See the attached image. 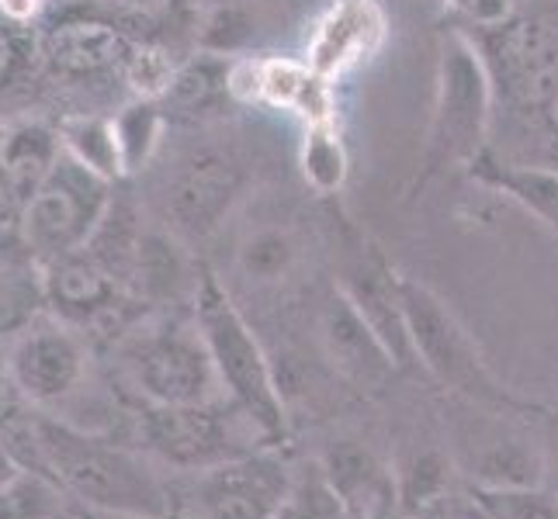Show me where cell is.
I'll return each instance as SVG.
<instances>
[{"instance_id":"1","label":"cell","mask_w":558,"mask_h":519,"mask_svg":"<svg viewBox=\"0 0 558 519\" xmlns=\"http://www.w3.org/2000/svg\"><path fill=\"white\" fill-rule=\"evenodd\" d=\"M38 444H43V471L52 474L73 498H81L90 512L149 519L174 516L167 485L136 450L49 416H38Z\"/></svg>"},{"instance_id":"2","label":"cell","mask_w":558,"mask_h":519,"mask_svg":"<svg viewBox=\"0 0 558 519\" xmlns=\"http://www.w3.org/2000/svg\"><path fill=\"white\" fill-rule=\"evenodd\" d=\"M191 312H195V322L205 336L229 401L264 433L267 444H284L288 412L281 381L254 325L240 312L233 292L211 271H202L195 298H191Z\"/></svg>"},{"instance_id":"3","label":"cell","mask_w":558,"mask_h":519,"mask_svg":"<svg viewBox=\"0 0 558 519\" xmlns=\"http://www.w3.org/2000/svg\"><path fill=\"white\" fill-rule=\"evenodd\" d=\"M402 309H407V330L413 343V357L440 388H448L469 409L517 416L534 412L527 398L513 395L489 368L486 354L478 350L472 333L448 309L445 298L434 295L427 284L402 277Z\"/></svg>"},{"instance_id":"4","label":"cell","mask_w":558,"mask_h":519,"mask_svg":"<svg viewBox=\"0 0 558 519\" xmlns=\"http://www.w3.org/2000/svg\"><path fill=\"white\" fill-rule=\"evenodd\" d=\"M493 70L483 46L465 32L445 35L437 52V87L420 181L454 166H472L486 152L493 119Z\"/></svg>"},{"instance_id":"5","label":"cell","mask_w":558,"mask_h":519,"mask_svg":"<svg viewBox=\"0 0 558 519\" xmlns=\"http://www.w3.org/2000/svg\"><path fill=\"white\" fill-rule=\"evenodd\" d=\"M122 368L146 406H211L226 398L195 319L167 316L132 333L122 346Z\"/></svg>"},{"instance_id":"6","label":"cell","mask_w":558,"mask_h":519,"mask_svg":"<svg viewBox=\"0 0 558 519\" xmlns=\"http://www.w3.org/2000/svg\"><path fill=\"white\" fill-rule=\"evenodd\" d=\"M114 198V184L90 173L73 157L52 163L46 181L35 187L25 208V246L28 254L46 263L73 249H84L98 233L105 211Z\"/></svg>"},{"instance_id":"7","label":"cell","mask_w":558,"mask_h":519,"mask_svg":"<svg viewBox=\"0 0 558 519\" xmlns=\"http://www.w3.org/2000/svg\"><path fill=\"white\" fill-rule=\"evenodd\" d=\"M87 378V350L63 319H32L8 346V381L38 409H60Z\"/></svg>"},{"instance_id":"8","label":"cell","mask_w":558,"mask_h":519,"mask_svg":"<svg viewBox=\"0 0 558 519\" xmlns=\"http://www.w3.org/2000/svg\"><path fill=\"white\" fill-rule=\"evenodd\" d=\"M250 177L240 157L219 146H202L174 166L163 190L167 225L174 236L205 239L229 219Z\"/></svg>"},{"instance_id":"9","label":"cell","mask_w":558,"mask_h":519,"mask_svg":"<svg viewBox=\"0 0 558 519\" xmlns=\"http://www.w3.org/2000/svg\"><path fill=\"white\" fill-rule=\"evenodd\" d=\"M292 465L281 454L260 447L195 471L191 506L198 519H275L292 492Z\"/></svg>"},{"instance_id":"10","label":"cell","mask_w":558,"mask_h":519,"mask_svg":"<svg viewBox=\"0 0 558 519\" xmlns=\"http://www.w3.org/2000/svg\"><path fill=\"white\" fill-rule=\"evenodd\" d=\"M236 419L246 416L222 412V401H211V406H146L143 436L163 465L195 474L222 465V460L260 450L257 444H246V436H240Z\"/></svg>"},{"instance_id":"11","label":"cell","mask_w":558,"mask_h":519,"mask_svg":"<svg viewBox=\"0 0 558 519\" xmlns=\"http://www.w3.org/2000/svg\"><path fill=\"white\" fill-rule=\"evenodd\" d=\"M337 287L378 333L385 350L399 363V371L413 368L416 357L407 330V309H402V274H396L392 263L364 236H351V243L343 246Z\"/></svg>"},{"instance_id":"12","label":"cell","mask_w":558,"mask_h":519,"mask_svg":"<svg viewBox=\"0 0 558 519\" xmlns=\"http://www.w3.org/2000/svg\"><path fill=\"white\" fill-rule=\"evenodd\" d=\"M236 101H260L288 111L305 125L333 122V84L319 76L305 60L288 55H260V60H233L229 76Z\"/></svg>"},{"instance_id":"13","label":"cell","mask_w":558,"mask_h":519,"mask_svg":"<svg viewBox=\"0 0 558 519\" xmlns=\"http://www.w3.org/2000/svg\"><path fill=\"white\" fill-rule=\"evenodd\" d=\"M389 35L378 0H330L305 38V63L337 84L340 76L372 63Z\"/></svg>"},{"instance_id":"14","label":"cell","mask_w":558,"mask_h":519,"mask_svg":"<svg viewBox=\"0 0 558 519\" xmlns=\"http://www.w3.org/2000/svg\"><path fill=\"white\" fill-rule=\"evenodd\" d=\"M316 330L323 343V357L330 360L337 378L354 384L357 392H378L399 371V363L385 350L378 333L364 322V316L354 309L351 298L340 287L323 301Z\"/></svg>"},{"instance_id":"15","label":"cell","mask_w":558,"mask_h":519,"mask_svg":"<svg viewBox=\"0 0 558 519\" xmlns=\"http://www.w3.org/2000/svg\"><path fill=\"white\" fill-rule=\"evenodd\" d=\"M323 478L330 482L348 519H399V478L385 457L368 444L340 440L319 457Z\"/></svg>"},{"instance_id":"16","label":"cell","mask_w":558,"mask_h":519,"mask_svg":"<svg viewBox=\"0 0 558 519\" xmlns=\"http://www.w3.org/2000/svg\"><path fill=\"white\" fill-rule=\"evenodd\" d=\"M43 292L46 305L56 319L66 325H94L101 319H111L122 309L125 287L114 281L105 267L90 257V249H73L56 260L43 263Z\"/></svg>"},{"instance_id":"17","label":"cell","mask_w":558,"mask_h":519,"mask_svg":"<svg viewBox=\"0 0 558 519\" xmlns=\"http://www.w3.org/2000/svg\"><path fill=\"white\" fill-rule=\"evenodd\" d=\"M489 32V52L496 55L493 76H504L513 101L542 108L558 81V35L537 22H507Z\"/></svg>"},{"instance_id":"18","label":"cell","mask_w":558,"mask_h":519,"mask_svg":"<svg viewBox=\"0 0 558 519\" xmlns=\"http://www.w3.org/2000/svg\"><path fill=\"white\" fill-rule=\"evenodd\" d=\"M136 42L108 22H56L43 38L46 63L63 76H98V73H122Z\"/></svg>"},{"instance_id":"19","label":"cell","mask_w":558,"mask_h":519,"mask_svg":"<svg viewBox=\"0 0 558 519\" xmlns=\"http://www.w3.org/2000/svg\"><path fill=\"white\" fill-rule=\"evenodd\" d=\"M458 471L472 489H542L545 454L517 433H478V444H458Z\"/></svg>"},{"instance_id":"20","label":"cell","mask_w":558,"mask_h":519,"mask_svg":"<svg viewBox=\"0 0 558 519\" xmlns=\"http://www.w3.org/2000/svg\"><path fill=\"white\" fill-rule=\"evenodd\" d=\"M469 173L493 190H499L513 205H521L527 215H534L545 228L558 236V170L537 163H499L489 152H483Z\"/></svg>"},{"instance_id":"21","label":"cell","mask_w":558,"mask_h":519,"mask_svg":"<svg viewBox=\"0 0 558 519\" xmlns=\"http://www.w3.org/2000/svg\"><path fill=\"white\" fill-rule=\"evenodd\" d=\"M195 287L198 277H191L178 236L167 233V228L146 225L136 257V274H132V295L146 305H167V301H181L184 292L195 295Z\"/></svg>"},{"instance_id":"22","label":"cell","mask_w":558,"mask_h":519,"mask_svg":"<svg viewBox=\"0 0 558 519\" xmlns=\"http://www.w3.org/2000/svg\"><path fill=\"white\" fill-rule=\"evenodd\" d=\"M302 260V239L284 222H260L236 246V274L250 287H281Z\"/></svg>"},{"instance_id":"23","label":"cell","mask_w":558,"mask_h":519,"mask_svg":"<svg viewBox=\"0 0 558 519\" xmlns=\"http://www.w3.org/2000/svg\"><path fill=\"white\" fill-rule=\"evenodd\" d=\"M60 157V128L46 122H14L4 132V143H0V166L8 170V177L25 198L35 195V187L46 181V173Z\"/></svg>"},{"instance_id":"24","label":"cell","mask_w":558,"mask_h":519,"mask_svg":"<svg viewBox=\"0 0 558 519\" xmlns=\"http://www.w3.org/2000/svg\"><path fill=\"white\" fill-rule=\"evenodd\" d=\"M60 143L63 152L73 157L81 166H87L98 177L119 184L125 177V163H122V149L119 136H114V122L111 114H66L60 122Z\"/></svg>"},{"instance_id":"25","label":"cell","mask_w":558,"mask_h":519,"mask_svg":"<svg viewBox=\"0 0 558 519\" xmlns=\"http://www.w3.org/2000/svg\"><path fill=\"white\" fill-rule=\"evenodd\" d=\"M229 76H233V60H229V55L202 52L195 60L174 66V76H170V87L163 98L178 111H191V114L216 111L222 101L233 98Z\"/></svg>"},{"instance_id":"26","label":"cell","mask_w":558,"mask_h":519,"mask_svg":"<svg viewBox=\"0 0 558 519\" xmlns=\"http://www.w3.org/2000/svg\"><path fill=\"white\" fill-rule=\"evenodd\" d=\"M43 292V263L28 249H0V333H17L38 312Z\"/></svg>"},{"instance_id":"27","label":"cell","mask_w":558,"mask_h":519,"mask_svg":"<svg viewBox=\"0 0 558 519\" xmlns=\"http://www.w3.org/2000/svg\"><path fill=\"white\" fill-rule=\"evenodd\" d=\"M111 122H114V136H119L125 177L146 170L149 160L157 157L167 128V111L160 108V98H132L111 114Z\"/></svg>"},{"instance_id":"28","label":"cell","mask_w":558,"mask_h":519,"mask_svg":"<svg viewBox=\"0 0 558 519\" xmlns=\"http://www.w3.org/2000/svg\"><path fill=\"white\" fill-rule=\"evenodd\" d=\"M299 166H302L305 184H310L316 195H337V190H343L351 173V157L333 122L305 125V136L299 146Z\"/></svg>"},{"instance_id":"29","label":"cell","mask_w":558,"mask_h":519,"mask_svg":"<svg viewBox=\"0 0 558 519\" xmlns=\"http://www.w3.org/2000/svg\"><path fill=\"white\" fill-rule=\"evenodd\" d=\"M458 465L448 454L427 450L413 457L410 465L396 468L399 478V509L402 516H416L420 509L434 506L437 498H445L448 492H454V478H458Z\"/></svg>"},{"instance_id":"30","label":"cell","mask_w":558,"mask_h":519,"mask_svg":"<svg viewBox=\"0 0 558 519\" xmlns=\"http://www.w3.org/2000/svg\"><path fill=\"white\" fill-rule=\"evenodd\" d=\"M275 519H348V512H343L330 482L323 478L319 460L313 468L295 471L292 492H288L284 506Z\"/></svg>"},{"instance_id":"31","label":"cell","mask_w":558,"mask_h":519,"mask_svg":"<svg viewBox=\"0 0 558 519\" xmlns=\"http://www.w3.org/2000/svg\"><path fill=\"white\" fill-rule=\"evenodd\" d=\"M0 519H60V492L43 474H17L0 485Z\"/></svg>"},{"instance_id":"32","label":"cell","mask_w":558,"mask_h":519,"mask_svg":"<svg viewBox=\"0 0 558 519\" xmlns=\"http://www.w3.org/2000/svg\"><path fill=\"white\" fill-rule=\"evenodd\" d=\"M493 519H558V495L542 489H475Z\"/></svg>"},{"instance_id":"33","label":"cell","mask_w":558,"mask_h":519,"mask_svg":"<svg viewBox=\"0 0 558 519\" xmlns=\"http://www.w3.org/2000/svg\"><path fill=\"white\" fill-rule=\"evenodd\" d=\"M254 35V17L240 4H219L202 22V52L233 55Z\"/></svg>"},{"instance_id":"34","label":"cell","mask_w":558,"mask_h":519,"mask_svg":"<svg viewBox=\"0 0 558 519\" xmlns=\"http://www.w3.org/2000/svg\"><path fill=\"white\" fill-rule=\"evenodd\" d=\"M25 208H28V198L14 187L8 170L0 166V249H28L25 246Z\"/></svg>"},{"instance_id":"35","label":"cell","mask_w":558,"mask_h":519,"mask_svg":"<svg viewBox=\"0 0 558 519\" xmlns=\"http://www.w3.org/2000/svg\"><path fill=\"white\" fill-rule=\"evenodd\" d=\"M451 4L465 22L486 32V28H499V25L513 22L517 0H451Z\"/></svg>"},{"instance_id":"36","label":"cell","mask_w":558,"mask_h":519,"mask_svg":"<svg viewBox=\"0 0 558 519\" xmlns=\"http://www.w3.org/2000/svg\"><path fill=\"white\" fill-rule=\"evenodd\" d=\"M413 519H493V516L483 509V503H478L475 489H472L469 495H461V492L454 489V492H448L445 498H437L434 506L420 509Z\"/></svg>"},{"instance_id":"37","label":"cell","mask_w":558,"mask_h":519,"mask_svg":"<svg viewBox=\"0 0 558 519\" xmlns=\"http://www.w3.org/2000/svg\"><path fill=\"white\" fill-rule=\"evenodd\" d=\"M52 0H0V17H8L14 25H32L35 17L49 11Z\"/></svg>"},{"instance_id":"38","label":"cell","mask_w":558,"mask_h":519,"mask_svg":"<svg viewBox=\"0 0 558 519\" xmlns=\"http://www.w3.org/2000/svg\"><path fill=\"white\" fill-rule=\"evenodd\" d=\"M542 114H545V122L551 125V132H558V81H555L551 94H548L545 104H542Z\"/></svg>"},{"instance_id":"39","label":"cell","mask_w":558,"mask_h":519,"mask_svg":"<svg viewBox=\"0 0 558 519\" xmlns=\"http://www.w3.org/2000/svg\"><path fill=\"white\" fill-rule=\"evenodd\" d=\"M125 8H140V11H149V8H160V4H170V0H122Z\"/></svg>"},{"instance_id":"40","label":"cell","mask_w":558,"mask_h":519,"mask_svg":"<svg viewBox=\"0 0 558 519\" xmlns=\"http://www.w3.org/2000/svg\"><path fill=\"white\" fill-rule=\"evenodd\" d=\"M94 519H149V516H125V512H94Z\"/></svg>"},{"instance_id":"41","label":"cell","mask_w":558,"mask_h":519,"mask_svg":"<svg viewBox=\"0 0 558 519\" xmlns=\"http://www.w3.org/2000/svg\"><path fill=\"white\" fill-rule=\"evenodd\" d=\"M4 132H8V122H0V143H4Z\"/></svg>"}]
</instances>
